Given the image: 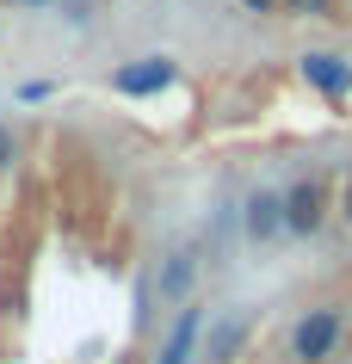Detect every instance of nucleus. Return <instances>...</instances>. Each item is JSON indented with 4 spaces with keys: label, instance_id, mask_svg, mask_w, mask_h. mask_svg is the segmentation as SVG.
<instances>
[{
    "label": "nucleus",
    "instance_id": "obj_3",
    "mask_svg": "<svg viewBox=\"0 0 352 364\" xmlns=\"http://www.w3.org/2000/svg\"><path fill=\"white\" fill-rule=\"evenodd\" d=\"M247 333H254V309H229V315H216L210 333L198 340V358L204 364H235L247 352Z\"/></svg>",
    "mask_w": 352,
    "mask_h": 364
},
{
    "label": "nucleus",
    "instance_id": "obj_1",
    "mask_svg": "<svg viewBox=\"0 0 352 364\" xmlns=\"http://www.w3.org/2000/svg\"><path fill=\"white\" fill-rule=\"evenodd\" d=\"M340 333H346V309H340V303L309 309V315L291 327V358L297 364H328L334 346H340Z\"/></svg>",
    "mask_w": 352,
    "mask_h": 364
},
{
    "label": "nucleus",
    "instance_id": "obj_14",
    "mask_svg": "<svg viewBox=\"0 0 352 364\" xmlns=\"http://www.w3.org/2000/svg\"><path fill=\"white\" fill-rule=\"evenodd\" d=\"M13 6H25V13H50V6H62V0H13Z\"/></svg>",
    "mask_w": 352,
    "mask_h": 364
},
{
    "label": "nucleus",
    "instance_id": "obj_2",
    "mask_svg": "<svg viewBox=\"0 0 352 364\" xmlns=\"http://www.w3.org/2000/svg\"><path fill=\"white\" fill-rule=\"evenodd\" d=\"M174 80H179L174 56H137V62H124V68H112V93L117 99H155V93H167Z\"/></svg>",
    "mask_w": 352,
    "mask_h": 364
},
{
    "label": "nucleus",
    "instance_id": "obj_7",
    "mask_svg": "<svg viewBox=\"0 0 352 364\" xmlns=\"http://www.w3.org/2000/svg\"><path fill=\"white\" fill-rule=\"evenodd\" d=\"M198 340H204V303L174 309V327H167V346L155 352V364H198Z\"/></svg>",
    "mask_w": 352,
    "mask_h": 364
},
{
    "label": "nucleus",
    "instance_id": "obj_8",
    "mask_svg": "<svg viewBox=\"0 0 352 364\" xmlns=\"http://www.w3.org/2000/svg\"><path fill=\"white\" fill-rule=\"evenodd\" d=\"M321 223H328V198H321V186H315V179L291 186V192H284V229H291V235H315Z\"/></svg>",
    "mask_w": 352,
    "mask_h": 364
},
{
    "label": "nucleus",
    "instance_id": "obj_13",
    "mask_svg": "<svg viewBox=\"0 0 352 364\" xmlns=\"http://www.w3.org/2000/svg\"><path fill=\"white\" fill-rule=\"evenodd\" d=\"M284 0H241V13H254V19H266V13H278Z\"/></svg>",
    "mask_w": 352,
    "mask_h": 364
},
{
    "label": "nucleus",
    "instance_id": "obj_5",
    "mask_svg": "<svg viewBox=\"0 0 352 364\" xmlns=\"http://www.w3.org/2000/svg\"><path fill=\"white\" fill-rule=\"evenodd\" d=\"M241 235H247L254 247L278 241V235H284V192H247L241 198Z\"/></svg>",
    "mask_w": 352,
    "mask_h": 364
},
{
    "label": "nucleus",
    "instance_id": "obj_6",
    "mask_svg": "<svg viewBox=\"0 0 352 364\" xmlns=\"http://www.w3.org/2000/svg\"><path fill=\"white\" fill-rule=\"evenodd\" d=\"M297 68H303V80H309L321 99H346V93H352V62L334 56V50H303Z\"/></svg>",
    "mask_w": 352,
    "mask_h": 364
},
{
    "label": "nucleus",
    "instance_id": "obj_15",
    "mask_svg": "<svg viewBox=\"0 0 352 364\" xmlns=\"http://www.w3.org/2000/svg\"><path fill=\"white\" fill-rule=\"evenodd\" d=\"M340 216H346V223H352V179H346V186H340Z\"/></svg>",
    "mask_w": 352,
    "mask_h": 364
},
{
    "label": "nucleus",
    "instance_id": "obj_10",
    "mask_svg": "<svg viewBox=\"0 0 352 364\" xmlns=\"http://www.w3.org/2000/svg\"><path fill=\"white\" fill-rule=\"evenodd\" d=\"M62 19H68V25H87V19H93V0H62Z\"/></svg>",
    "mask_w": 352,
    "mask_h": 364
},
{
    "label": "nucleus",
    "instance_id": "obj_12",
    "mask_svg": "<svg viewBox=\"0 0 352 364\" xmlns=\"http://www.w3.org/2000/svg\"><path fill=\"white\" fill-rule=\"evenodd\" d=\"M50 93H56L50 80H25V87H19V99H25V105H38V99H50Z\"/></svg>",
    "mask_w": 352,
    "mask_h": 364
},
{
    "label": "nucleus",
    "instance_id": "obj_9",
    "mask_svg": "<svg viewBox=\"0 0 352 364\" xmlns=\"http://www.w3.org/2000/svg\"><path fill=\"white\" fill-rule=\"evenodd\" d=\"M291 19H328V0H284Z\"/></svg>",
    "mask_w": 352,
    "mask_h": 364
},
{
    "label": "nucleus",
    "instance_id": "obj_4",
    "mask_svg": "<svg viewBox=\"0 0 352 364\" xmlns=\"http://www.w3.org/2000/svg\"><path fill=\"white\" fill-rule=\"evenodd\" d=\"M198 266H204V259H198L192 241L174 247L167 259H161V272H155V296H161L167 309H186V303H192V290H198Z\"/></svg>",
    "mask_w": 352,
    "mask_h": 364
},
{
    "label": "nucleus",
    "instance_id": "obj_11",
    "mask_svg": "<svg viewBox=\"0 0 352 364\" xmlns=\"http://www.w3.org/2000/svg\"><path fill=\"white\" fill-rule=\"evenodd\" d=\"M13 161H19V136L0 124V167H13Z\"/></svg>",
    "mask_w": 352,
    "mask_h": 364
}]
</instances>
